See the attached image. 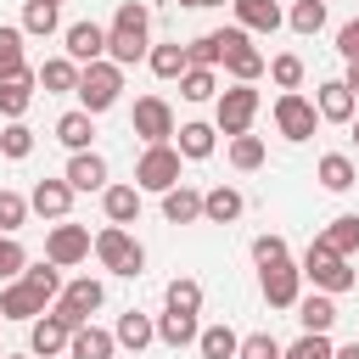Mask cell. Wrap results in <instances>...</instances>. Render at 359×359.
Returning <instances> with one entry per match:
<instances>
[{
    "label": "cell",
    "mask_w": 359,
    "mask_h": 359,
    "mask_svg": "<svg viewBox=\"0 0 359 359\" xmlns=\"http://www.w3.org/2000/svg\"><path fill=\"white\" fill-rule=\"evenodd\" d=\"M140 56H151V11L146 0H118L112 28H107V62L135 67Z\"/></svg>",
    "instance_id": "1"
},
{
    "label": "cell",
    "mask_w": 359,
    "mask_h": 359,
    "mask_svg": "<svg viewBox=\"0 0 359 359\" xmlns=\"http://www.w3.org/2000/svg\"><path fill=\"white\" fill-rule=\"evenodd\" d=\"M297 269H303V280H314V292H331V297H337V292H348V286L359 280V269H353L342 252H331L320 236L309 241V252H303V264H297Z\"/></svg>",
    "instance_id": "2"
},
{
    "label": "cell",
    "mask_w": 359,
    "mask_h": 359,
    "mask_svg": "<svg viewBox=\"0 0 359 359\" xmlns=\"http://www.w3.org/2000/svg\"><path fill=\"white\" fill-rule=\"evenodd\" d=\"M118 95H123V67L118 62H90L84 73H79V107L90 112V118H101L107 107H118Z\"/></svg>",
    "instance_id": "3"
},
{
    "label": "cell",
    "mask_w": 359,
    "mask_h": 359,
    "mask_svg": "<svg viewBox=\"0 0 359 359\" xmlns=\"http://www.w3.org/2000/svg\"><path fill=\"white\" fill-rule=\"evenodd\" d=\"M95 258H101V269H112V275H140L146 269V247L123 230V224H107V230H95Z\"/></svg>",
    "instance_id": "4"
},
{
    "label": "cell",
    "mask_w": 359,
    "mask_h": 359,
    "mask_svg": "<svg viewBox=\"0 0 359 359\" xmlns=\"http://www.w3.org/2000/svg\"><path fill=\"white\" fill-rule=\"evenodd\" d=\"M258 107H264V95H258L252 84H230V90L219 95V107H213V129H224L230 140H236V135H252Z\"/></svg>",
    "instance_id": "5"
},
{
    "label": "cell",
    "mask_w": 359,
    "mask_h": 359,
    "mask_svg": "<svg viewBox=\"0 0 359 359\" xmlns=\"http://www.w3.org/2000/svg\"><path fill=\"white\" fill-rule=\"evenodd\" d=\"M275 129H280L292 146L314 140V129H320V112H314V101H309V95H297V90H280V95H275Z\"/></svg>",
    "instance_id": "6"
},
{
    "label": "cell",
    "mask_w": 359,
    "mask_h": 359,
    "mask_svg": "<svg viewBox=\"0 0 359 359\" xmlns=\"http://www.w3.org/2000/svg\"><path fill=\"white\" fill-rule=\"evenodd\" d=\"M180 146L168 140V146H146L140 151V163H135V185L140 191H174L180 185Z\"/></svg>",
    "instance_id": "7"
},
{
    "label": "cell",
    "mask_w": 359,
    "mask_h": 359,
    "mask_svg": "<svg viewBox=\"0 0 359 359\" xmlns=\"http://www.w3.org/2000/svg\"><path fill=\"white\" fill-rule=\"evenodd\" d=\"M95 252V236L84 230V224H50V236H45V258L56 264V269H73V264H84Z\"/></svg>",
    "instance_id": "8"
},
{
    "label": "cell",
    "mask_w": 359,
    "mask_h": 359,
    "mask_svg": "<svg viewBox=\"0 0 359 359\" xmlns=\"http://www.w3.org/2000/svg\"><path fill=\"white\" fill-rule=\"evenodd\" d=\"M101 303H107V292H101V280H90V275H79V280H67V286H62V297H56L50 309H56V314H62V320H67V325L79 331V325H90V314H95Z\"/></svg>",
    "instance_id": "9"
},
{
    "label": "cell",
    "mask_w": 359,
    "mask_h": 359,
    "mask_svg": "<svg viewBox=\"0 0 359 359\" xmlns=\"http://www.w3.org/2000/svg\"><path fill=\"white\" fill-rule=\"evenodd\" d=\"M129 123H135V135H140L146 146H168V140H174V129H180V123H174V107H168L163 95H140Z\"/></svg>",
    "instance_id": "10"
},
{
    "label": "cell",
    "mask_w": 359,
    "mask_h": 359,
    "mask_svg": "<svg viewBox=\"0 0 359 359\" xmlns=\"http://www.w3.org/2000/svg\"><path fill=\"white\" fill-rule=\"evenodd\" d=\"M258 292H264V303L269 309H297V297H303V269L286 258V264H269V269H258Z\"/></svg>",
    "instance_id": "11"
},
{
    "label": "cell",
    "mask_w": 359,
    "mask_h": 359,
    "mask_svg": "<svg viewBox=\"0 0 359 359\" xmlns=\"http://www.w3.org/2000/svg\"><path fill=\"white\" fill-rule=\"evenodd\" d=\"M314 112H320V123H353V118H359V95H353L342 79H325V84L314 90Z\"/></svg>",
    "instance_id": "12"
},
{
    "label": "cell",
    "mask_w": 359,
    "mask_h": 359,
    "mask_svg": "<svg viewBox=\"0 0 359 359\" xmlns=\"http://www.w3.org/2000/svg\"><path fill=\"white\" fill-rule=\"evenodd\" d=\"M67 342H73V325L50 309V314H39L34 325H28V353L34 359H50V353H67Z\"/></svg>",
    "instance_id": "13"
},
{
    "label": "cell",
    "mask_w": 359,
    "mask_h": 359,
    "mask_svg": "<svg viewBox=\"0 0 359 359\" xmlns=\"http://www.w3.org/2000/svg\"><path fill=\"white\" fill-rule=\"evenodd\" d=\"M67 56L79 62V67H90V62H101L107 56V28L101 22H67Z\"/></svg>",
    "instance_id": "14"
},
{
    "label": "cell",
    "mask_w": 359,
    "mask_h": 359,
    "mask_svg": "<svg viewBox=\"0 0 359 359\" xmlns=\"http://www.w3.org/2000/svg\"><path fill=\"white\" fill-rule=\"evenodd\" d=\"M73 196H79V191H73L67 180H39V185L28 191V208H34L39 219H56V224H62L67 208H73Z\"/></svg>",
    "instance_id": "15"
},
{
    "label": "cell",
    "mask_w": 359,
    "mask_h": 359,
    "mask_svg": "<svg viewBox=\"0 0 359 359\" xmlns=\"http://www.w3.org/2000/svg\"><path fill=\"white\" fill-rule=\"evenodd\" d=\"M45 303H50L45 292H34L28 280H11V286L0 292V320H28V325H34V320L45 314Z\"/></svg>",
    "instance_id": "16"
},
{
    "label": "cell",
    "mask_w": 359,
    "mask_h": 359,
    "mask_svg": "<svg viewBox=\"0 0 359 359\" xmlns=\"http://www.w3.org/2000/svg\"><path fill=\"white\" fill-rule=\"evenodd\" d=\"M62 180H67L73 191H107V157H101V151H73Z\"/></svg>",
    "instance_id": "17"
},
{
    "label": "cell",
    "mask_w": 359,
    "mask_h": 359,
    "mask_svg": "<svg viewBox=\"0 0 359 359\" xmlns=\"http://www.w3.org/2000/svg\"><path fill=\"white\" fill-rule=\"evenodd\" d=\"M247 213V196L236 191V185H213V191H202V219L208 224H236Z\"/></svg>",
    "instance_id": "18"
},
{
    "label": "cell",
    "mask_w": 359,
    "mask_h": 359,
    "mask_svg": "<svg viewBox=\"0 0 359 359\" xmlns=\"http://www.w3.org/2000/svg\"><path fill=\"white\" fill-rule=\"evenodd\" d=\"M297 325H303L309 337H331V325H337V303H331V292H309V297H297Z\"/></svg>",
    "instance_id": "19"
},
{
    "label": "cell",
    "mask_w": 359,
    "mask_h": 359,
    "mask_svg": "<svg viewBox=\"0 0 359 359\" xmlns=\"http://www.w3.org/2000/svg\"><path fill=\"white\" fill-rule=\"evenodd\" d=\"M230 6H236V28H247V34H275L286 22V11L275 0H230Z\"/></svg>",
    "instance_id": "20"
},
{
    "label": "cell",
    "mask_w": 359,
    "mask_h": 359,
    "mask_svg": "<svg viewBox=\"0 0 359 359\" xmlns=\"http://www.w3.org/2000/svg\"><path fill=\"white\" fill-rule=\"evenodd\" d=\"M79 73H84V67H79V62L62 50V56H50V62H45L34 79L45 84V95H79Z\"/></svg>",
    "instance_id": "21"
},
{
    "label": "cell",
    "mask_w": 359,
    "mask_h": 359,
    "mask_svg": "<svg viewBox=\"0 0 359 359\" xmlns=\"http://www.w3.org/2000/svg\"><path fill=\"white\" fill-rule=\"evenodd\" d=\"M112 337H118V348L140 353V348H151V342H157V320H151V314H140V309H129V314H118Z\"/></svg>",
    "instance_id": "22"
},
{
    "label": "cell",
    "mask_w": 359,
    "mask_h": 359,
    "mask_svg": "<svg viewBox=\"0 0 359 359\" xmlns=\"http://www.w3.org/2000/svg\"><path fill=\"white\" fill-rule=\"evenodd\" d=\"M101 208H107V224H135L140 219V185H107L101 191Z\"/></svg>",
    "instance_id": "23"
},
{
    "label": "cell",
    "mask_w": 359,
    "mask_h": 359,
    "mask_svg": "<svg viewBox=\"0 0 359 359\" xmlns=\"http://www.w3.org/2000/svg\"><path fill=\"white\" fill-rule=\"evenodd\" d=\"M112 353H118V337L101 325H79L67 342V359H112Z\"/></svg>",
    "instance_id": "24"
},
{
    "label": "cell",
    "mask_w": 359,
    "mask_h": 359,
    "mask_svg": "<svg viewBox=\"0 0 359 359\" xmlns=\"http://www.w3.org/2000/svg\"><path fill=\"white\" fill-rule=\"evenodd\" d=\"M264 50L252 45V39H241V45H230V56H224V73L236 79V84H252V79H264Z\"/></svg>",
    "instance_id": "25"
},
{
    "label": "cell",
    "mask_w": 359,
    "mask_h": 359,
    "mask_svg": "<svg viewBox=\"0 0 359 359\" xmlns=\"http://www.w3.org/2000/svg\"><path fill=\"white\" fill-rule=\"evenodd\" d=\"M174 146H180V157L202 163V157H213V146H219V129H213V123H180V129H174Z\"/></svg>",
    "instance_id": "26"
},
{
    "label": "cell",
    "mask_w": 359,
    "mask_h": 359,
    "mask_svg": "<svg viewBox=\"0 0 359 359\" xmlns=\"http://www.w3.org/2000/svg\"><path fill=\"white\" fill-rule=\"evenodd\" d=\"M314 180H320L325 191H353V185H359V168H353L348 151H325L320 168H314Z\"/></svg>",
    "instance_id": "27"
},
{
    "label": "cell",
    "mask_w": 359,
    "mask_h": 359,
    "mask_svg": "<svg viewBox=\"0 0 359 359\" xmlns=\"http://www.w3.org/2000/svg\"><path fill=\"white\" fill-rule=\"evenodd\" d=\"M163 219H168V224H196V219H202V191H191L185 180H180L174 191H163Z\"/></svg>",
    "instance_id": "28"
},
{
    "label": "cell",
    "mask_w": 359,
    "mask_h": 359,
    "mask_svg": "<svg viewBox=\"0 0 359 359\" xmlns=\"http://www.w3.org/2000/svg\"><path fill=\"white\" fill-rule=\"evenodd\" d=\"M196 337H202L196 314H174V309H163V314H157V342H163V348H191Z\"/></svg>",
    "instance_id": "29"
},
{
    "label": "cell",
    "mask_w": 359,
    "mask_h": 359,
    "mask_svg": "<svg viewBox=\"0 0 359 359\" xmlns=\"http://www.w3.org/2000/svg\"><path fill=\"white\" fill-rule=\"evenodd\" d=\"M90 135H95V118H90L84 107H73V112L56 118V140H62L67 151H90Z\"/></svg>",
    "instance_id": "30"
},
{
    "label": "cell",
    "mask_w": 359,
    "mask_h": 359,
    "mask_svg": "<svg viewBox=\"0 0 359 359\" xmlns=\"http://www.w3.org/2000/svg\"><path fill=\"white\" fill-rule=\"evenodd\" d=\"M146 62H151V73H157V79H185V73H191V50H185L180 39L151 45V56H146Z\"/></svg>",
    "instance_id": "31"
},
{
    "label": "cell",
    "mask_w": 359,
    "mask_h": 359,
    "mask_svg": "<svg viewBox=\"0 0 359 359\" xmlns=\"http://www.w3.org/2000/svg\"><path fill=\"white\" fill-rule=\"evenodd\" d=\"M163 303H168L174 314H202V280H196V275H174V280L163 286Z\"/></svg>",
    "instance_id": "32"
},
{
    "label": "cell",
    "mask_w": 359,
    "mask_h": 359,
    "mask_svg": "<svg viewBox=\"0 0 359 359\" xmlns=\"http://www.w3.org/2000/svg\"><path fill=\"white\" fill-rule=\"evenodd\" d=\"M34 84H39L34 73H22V79H0V112H6L11 123H17V118L34 107Z\"/></svg>",
    "instance_id": "33"
},
{
    "label": "cell",
    "mask_w": 359,
    "mask_h": 359,
    "mask_svg": "<svg viewBox=\"0 0 359 359\" xmlns=\"http://www.w3.org/2000/svg\"><path fill=\"white\" fill-rule=\"evenodd\" d=\"M320 241L331 247V252H342V258H353L359 252V213H337L325 230H320Z\"/></svg>",
    "instance_id": "34"
},
{
    "label": "cell",
    "mask_w": 359,
    "mask_h": 359,
    "mask_svg": "<svg viewBox=\"0 0 359 359\" xmlns=\"http://www.w3.org/2000/svg\"><path fill=\"white\" fill-rule=\"evenodd\" d=\"M196 353H202V359H236V353H241V337H236L230 325H202Z\"/></svg>",
    "instance_id": "35"
},
{
    "label": "cell",
    "mask_w": 359,
    "mask_h": 359,
    "mask_svg": "<svg viewBox=\"0 0 359 359\" xmlns=\"http://www.w3.org/2000/svg\"><path fill=\"white\" fill-rule=\"evenodd\" d=\"M22 28H6L0 22V79H22L28 73V62H22Z\"/></svg>",
    "instance_id": "36"
},
{
    "label": "cell",
    "mask_w": 359,
    "mask_h": 359,
    "mask_svg": "<svg viewBox=\"0 0 359 359\" xmlns=\"http://www.w3.org/2000/svg\"><path fill=\"white\" fill-rule=\"evenodd\" d=\"M22 34H34V39H45V34H56V6L50 0H28L22 6V22H17Z\"/></svg>",
    "instance_id": "37"
},
{
    "label": "cell",
    "mask_w": 359,
    "mask_h": 359,
    "mask_svg": "<svg viewBox=\"0 0 359 359\" xmlns=\"http://www.w3.org/2000/svg\"><path fill=\"white\" fill-rule=\"evenodd\" d=\"M28 213H34V208H28V196H22V191H6V185H0V236H17Z\"/></svg>",
    "instance_id": "38"
},
{
    "label": "cell",
    "mask_w": 359,
    "mask_h": 359,
    "mask_svg": "<svg viewBox=\"0 0 359 359\" xmlns=\"http://www.w3.org/2000/svg\"><path fill=\"white\" fill-rule=\"evenodd\" d=\"M180 95H185V101H213V95H219V73H213V67H191V73L180 79Z\"/></svg>",
    "instance_id": "39"
},
{
    "label": "cell",
    "mask_w": 359,
    "mask_h": 359,
    "mask_svg": "<svg viewBox=\"0 0 359 359\" xmlns=\"http://www.w3.org/2000/svg\"><path fill=\"white\" fill-rule=\"evenodd\" d=\"M286 22H292V34H320L325 28V0H297L286 11Z\"/></svg>",
    "instance_id": "40"
},
{
    "label": "cell",
    "mask_w": 359,
    "mask_h": 359,
    "mask_svg": "<svg viewBox=\"0 0 359 359\" xmlns=\"http://www.w3.org/2000/svg\"><path fill=\"white\" fill-rule=\"evenodd\" d=\"M269 79H275L280 90H297V84H303V56H297V50L269 56Z\"/></svg>",
    "instance_id": "41"
},
{
    "label": "cell",
    "mask_w": 359,
    "mask_h": 359,
    "mask_svg": "<svg viewBox=\"0 0 359 359\" xmlns=\"http://www.w3.org/2000/svg\"><path fill=\"white\" fill-rule=\"evenodd\" d=\"M230 163H236L241 174L264 168V140H258V135H236V140H230Z\"/></svg>",
    "instance_id": "42"
},
{
    "label": "cell",
    "mask_w": 359,
    "mask_h": 359,
    "mask_svg": "<svg viewBox=\"0 0 359 359\" xmlns=\"http://www.w3.org/2000/svg\"><path fill=\"white\" fill-rule=\"evenodd\" d=\"M22 280H28L34 292H45L50 303L62 297V275H56V264H50V258H39V264H28V269H22Z\"/></svg>",
    "instance_id": "43"
},
{
    "label": "cell",
    "mask_w": 359,
    "mask_h": 359,
    "mask_svg": "<svg viewBox=\"0 0 359 359\" xmlns=\"http://www.w3.org/2000/svg\"><path fill=\"white\" fill-rule=\"evenodd\" d=\"M28 151H34V129H28L22 118L6 123V129H0V157H28Z\"/></svg>",
    "instance_id": "44"
},
{
    "label": "cell",
    "mask_w": 359,
    "mask_h": 359,
    "mask_svg": "<svg viewBox=\"0 0 359 359\" xmlns=\"http://www.w3.org/2000/svg\"><path fill=\"white\" fill-rule=\"evenodd\" d=\"M22 269H28L22 241H17V236H0V280H22Z\"/></svg>",
    "instance_id": "45"
},
{
    "label": "cell",
    "mask_w": 359,
    "mask_h": 359,
    "mask_svg": "<svg viewBox=\"0 0 359 359\" xmlns=\"http://www.w3.org/2000/svg\"><path fill=\"white\" fill-rule=\"evenodd\" d=\"M252 264L258 269H269V264H286V236H252Z\"/></svg>",
    "instance_id": "46"
},
{
    "label": "cell",
    "mask_w": 359,
    "mask_h": 359,
    "mask_svg": "<svg viewBox=\"0 0 359 359\" xmlns=\"http://www.w3.org/2000/svg\"><path fill=\"white\" fill-rule=\"evenodd\" d=\"M280 359H337V348H331V337H309V331H303Z\"/></svg>",
    "instance_id": "47"
},
{
    "label": "cell",
    "mask_w": 359,
    "mask_h": 359,
    "mask_svg": "<svg viewBox=\"0 0 359 359\" xmlns=\"http://www.w3.org/2000/svg\"><path fill=\"white\" fill-rule=\"evenodd\" d=\"M280 353H286V348H280L269 331H252V337H241V353H236V359H280Z\"/></svg>",
    "instance_id": "48"
},
{
    "label": "cell",
    "mask_w": 359,
    "mask_h": 359,
    "mask_svg": "<svg viewBox=\"0 0 359 359\" xmlns=\"http://www.w3.org/2000/svg\"><path fill=\"white\" fill-rule=\"evenodd\" d=\"M337 50H342V56H348V62H359V17H353V22H342V28H337Z\"/></svg>",
    "instance_id": "49"
},
{
    "label": "cell",
    "mask_w": 359,
    "mask_h": 359,
    "mask_svg": "<svg viewBox=\"0 0 359 359\" xmlns=\"http://www.w3.org/2000/svg\"><path fill=\"white\" fill-rule=\"evenodd\" d=\"M342 84H348V90L359 95V62H348V73H342Z\"/></svg>",
    "instance_id": "50"
},
{
    "label": "cell",
    "mask_w": 359,
    "mask_h": 359,
    "mask_svg": "<svg viewBox=\"0 0 359 359\" xmlns=\"http://www.w3.org/2000/svg\"><path fill=\"white\" fill-rule=\"evenodd\" d=\"M337 359H359V337H353V342H342V348H337Z\"/></svg>",
    "instance_id": "51"
},
{
    "label": "cell",
    "mask_w": 359,
    "mask_h": 359,
    "mask_svg": "<svg viewBox=\"0 0 359 359\" xmlns=\"http://www.w3.org/2000/svg\"><path fill=\"white\" fill-rule=\"evenodd\" d=\"M6 359H34V353H6Z\"/></svg>",
    "instance_id": "52"
},
{
    "label": "cell",
    "mask_w": 359,
    "mask_h": 359,
    "mask_svg": "<svg viewBox=\"0 0 359 359\" xmlns=\"http://www.w3.org/2000/svg\"><path fill=\"white\" fill-rule=\"evenodd\" d=\"M353 146H359V118H353Z\"/></svg>",
    "instance_id": "53"
},
{
    "label": "cell",
    "mask_w": 359,
    "mask_h": 359,
    "mask_svg": "<svg viewBox=\"0 0 359 359\" xmlns=\"http://www.w3.org/2000/svg\"><path fill=\"white\" fill-rule=\"evenodd\" d=\"M202 6H224V0H202Z\"/></svg>",
    "instance_id": "54"
},
{
    "label": "cell",
    "mask_w": 359,
    "mask_h": 359,
    "mask_svg": "<svg viewBox=\"0 0 359 359\" xmlns=\"http://www.w3.org/2000/svg\"><path fill=\"white\" fill-rule=\"evenodd\" d=\"M180 6H202V0H180Z\"/></svg>",
    "instance_id": "55"
},
{
    "label": "cell",
    "mask_w": 359,
    "mask_h": 359,
    "mask_svg": "<svg viewBox=\"0 0 359 359\" xmlns=\"http://www.w3.org/2000/svg\"><path fill=\"white\" fill-rule=\"evenodd\" d=\"M50 6H62V0H50Z\"/></svg>",
    "instance_id": "56"
},
{
    "label": "cell",
    "mask_w": 359,
    "mask_h": 359,
    "mask_svg": "<svg viewBox=\"0 0 359 359\" xmlns=\"http://www.w3.org/2000/svg\"><path fill=\"white\" fill-rule=\"evenodd\" d=\"M0 359H6V348H0Z\"/></svg>",
    "instance_id": "57"
}]
</instances>
